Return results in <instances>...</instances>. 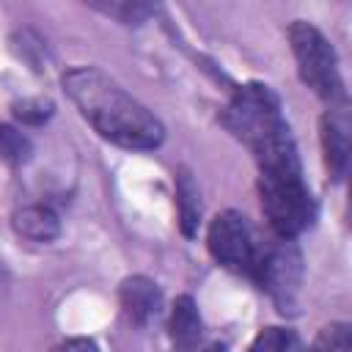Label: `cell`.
<instances>
[{"label": "cell", "instance_id": "6da1fadb", "mask_svg": "<svg viewBox=\"0 0 352 352\" xmlns=\"http://www.w3.org/2000/svg\"><path fill=\"white\" fill-rule=\"evenodd\" d=\"M63 91L80 116L110 143L132 151L157 148L165 138L160 118L126 94L113 77L94 66H77L63 74Z\"/></svg>", "mask_w": 352, "mask_h": 352}, {"label": "cell", "instance_id": "7a4b0ae2", "mask_svg": "<svg viewBox=\"0 0 352 352\" xmlns=\"http://www.w3.org/2000/svg\"><path fill=\"white\" fill-rule=\"evenodd\" d=\"M258 162V195L270 228L280 239L302 234L316 214L314 195L302 179L300 154L294 138L256 157Z\"/></svg>", "mask_w": 352, "mask_h": 352}, {"label": "cell", "instance_id": "3957f363", "mask_svg": "<svg viewBox=\"0 0 352 352\" xmlns=\"http://www.w3.org/2000/svg\"><path fill=\"white\" fill-rule=\"evenodd\" d=\"M223 124L236 140H242L253 151V157L292 138L289 124L280 113V99L264 82L239 85L223 110Z\"/></svg>", "mask_w": 352, "mask_h": 352}, {"label": "cell", "instance_id": "277c9868", "mask_svg": "<svg viewBox=\"0 0 352 352\" xmlns=\"http://www.w3.org/2000/svg\"><path fill=\"white\" fill-rule=\"evenodd\" d=\"M289 41H292L300 80L314 94L327 99L330 107L346 104V91H344L341 72H338V58H336V50L330 47V41L324 38V33L319 28H314L311 22L297 19L289 28Z\"/></svg>", "mask_w": 352, "mask_h": 352}, {"label": "cell", "instance_id": "5b68a950", "mask_svg": "<svg viewBox=\"0 0 352 352\" xmlns=\"http://www.w3.org/2000/svg\"><path fill=\"white\" fill-rule=\"evenodd\" d=\"M206 245L209 253L214 256L217 264L239 272V275H250L256 278L261 256L267 250V245L258 239L256 228L250 226V220L242 212H220L206 234Z\"/></svg>", "mask_w": 352, "mask_h": 352}, {"label": "cell", "instance_id": "8992f818", "mask_svg": "<svg viewBox=\"0 0 352 352\" xmlns=\"http://www.w3.org/2000/svg\"><path fill=\"white\" fill-rule=\"evenodd\" d=\"M256 280L261 283V289H267V294L272 297V302L278 305L280 314H294L297 311V297H300V283H302V258L300 250L294 245H289V239H283L280 245H267Z\"/></svg>", "mask_w": 352, "mask_h": 352}, {"label": "cell", "instance_id": "52a82bcc", "mask_svg": "<svg viewBox=\"0 0 352 352\" xmlns=\"http://www.w3.org/2000/svg\"><path fill=\"white\" fill-rule=\"evenodd\" d=\"M322 151H324V165L330 170V176L336 182H341L346 176L349 168V110L346 104H333L324 116H322Z\"/></svg>", "mask_w": 352, "mask_h": 352}, {"label": "cell", "instance_id": "ba28073f", "mask_svg": "<svg viewBox=\"0 0 352 352\" xmlns=\"http://www.w3.org/2000/svg\"><path fill=\"white\" fill-rule=\"evenodd\" d=\"M118 297H121L124 314H126L129 322H135V324L151 322V319L160 314V305H162L160 286H157L151 278H143V275L126 278V280L121 283V289H118Z\"/></svg>", "mask_w": 352, "mask_h": 352}, {"label": "cell", "instance_id": "9c48e42d", "mask_svg": "<svg viewBox=\"0 0 352 352\" xmlns=\"http://www.w3.org/2000/svg\"><path fill=\"white\" fill-rule=\"evenodd\" d=\"M168 330H170V341H173L176 352H192L198 346V341H201V316H198V308H195L190 294L176 297Z\"/></svg>", "mask_w": 352, "mask_h": 352}, {"label": "cell", "instance_id": "30bf717a", "mask_svg": "<svg viewBox=\"0 0 352 352\" xmlns=\"http://www.w3.org/2000/svg\"><path fill=\"white\" fill-rule=\"evenodd\" d=\"M14 231L30 242H52L60 234V220L50 206L30 204L14 212Z\"/></svg>", "mask_w": 352, "mask_h": 352}, {"label": "cell", "instance_id": "8fae6325", "mask_svg": "<svg viewBox=\"0 0 352 352\" xmlns=\"http://www.w3.org/2000/svg\"><path fill=\"white\" fill-rule=\"evenodd\" d=\"M176 209H179V226L184 236H195L201 226V192L190 170L176 173Z\"/></svg>", "mask_w": 352, "mask_h": 352}, {"label": "cell", "instance_id": "7c38bea8", "mask_svg": "<svg viewBox=\"0 0 352 352\" xmlns=\"http://www.w3.org/2000/svg\"><path fill=\"white\" fill-rule=\"evenodd\" d=\"M308 352H352V330L346 322H333L322 327L308 346Z\"/></svg>", "mask_w": 352, "mask_h": 352}, {"label": "cell", "instance_id": "4fadbf2b", "mask_svg": "<svg viewBox=\"0 0 352 352\" xmlns=\"http://www.w3.org/2000/svg\"><path fill=\"white\" fill-rule=\"evenodd\" d=\"M297 344L294 333L286 327H261L250 341V352H292Z\"/></svg>", "mask_w": 352, "mask_h": 352}, {"label": "cell", "instance_id": "5bb4252c", "mask_svg": "<svg viewBox=\"0 0 352 352\" xmlns=\"http://www.w3.org/2000/svg\"><path fill=\"white\" fill-rule=\"evenodd\" d=\"M28 154H30V140L14 126L0 124V157L6 162H25Z\"/></svg>", "mask_w": 352, "mask_h": 352}, {"label": "cell", "instance_id": "9a60e30c", "mask_svg": "<svg viewBox=\"0 0 352 352\" xmlns=\"http://www.w3.org/2000/svg\"><path fill=\"white\" fill-rule=\"evenodd\" d=\"M96 8L126 22V25H138L151 14V6H143V3H99Z\"/></svg>", "mask_w": 352, "mask_h": 352}, {"label": "cell", "instance_id": "2e32d148", "mask_svg": "<svg viewBox=\"0 0 352 352\" xmlns=\"http://www.w3.org/2000/svg\"><path fill=\"white\" fill-rule=\"evenodd\" d=\"M14 116L25 124L38 126L52 116V104L44 99H22V102H14Z\"/></svg>", "mask_w": 352, "mask_h": 352}, {"label": "cell", "instance_id": "e0dca14e", "mask_svg": "<svg viewBox=\"0 0 352 352\" xmlns=\"http://www.w3.org/2000/svg\"><path fill=\"white\" fill-rule=\"evenodd\" d=\"M50 352H99V346L91 338H66L58 346H52Z\"/></svg>", "mask_w": 352, "mask_h": 352}, {"label": "cell", "instance_id": "ac0fdd59", "mask_svg": "<svg viewBox=\"0 0 352 352\" xmlns=\"http://www.w3.org/2000/svg\"><path fill=\"white\" fill-rule=\"evenodd\" d=\"M204 352H226V346H220V344H212V346H206Z\"/></svg>", "mask_w": 352, "mask_h": 352}]
</instances>
